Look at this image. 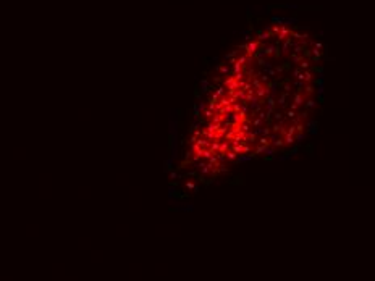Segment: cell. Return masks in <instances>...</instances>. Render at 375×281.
I'll return each instance as SVG.
<instances>
[{"instance_id": "obj_1", "label": "cell", "mask_w": 375, "mask_h": 281, "mask_svg": "<svg viewBox=\"0 0 375 281\" xmlns=\"http://www.w3.org/2000/svg\"><path fill=\"white\" fill-rule=\"evenodd\" d=\"M322 74V50L309 32L272 23L233 58L220 87L231 107L230 141L236 155L275 152L307 129Z\"/></svg>"}]
</instances>
